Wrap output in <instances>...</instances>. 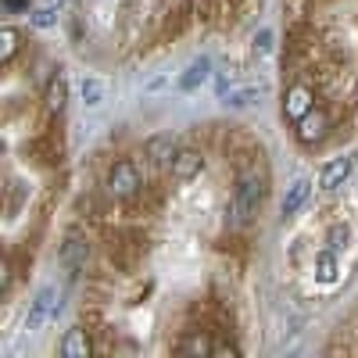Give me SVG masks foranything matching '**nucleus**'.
Instances as JSON below:
<instances>
[{
  "label": "nucleus",
  "mask_w": 358,
  "mask_h": 358,
  "mask_svg": "<svg viewBox=\"0 0 358 358\" xmlns=\"http://www.w3.org/2000/svg\"><path fill=\"white\" fill-rule=\"evenodd\" d=\"M262 204H265V176L258 172V165H244L236 172V183H233V197H229V215L233 226H251L262 215Z\"/></svg>",
  "instance_id": "1"
},
{
  "label": "nucleus",
  "mask_w": 358,
  "mask_h": 358,
  "mask_svg": "<svg viewBox=\"0 0 358 358\" xmlns=\"http://www.w3.org/2000/svg\"><path fill=\"white\" fill-rule=\"evenodd\" d=\"M143 187H147V179L136 158H115L104 172V194L111 201H136Z\"/></svg>",
  "instance_id": "2"
},
{
  "label": "nucleus",
  "mask_w": 358,
  "mask_h": 358,
  "mask_svg": "<svg viewBox=\"0 0 358 358\" xmlns=\"http://www.w3.org/2000/svg\"><path fill=\"white\" fill-rule=\"evenodd\" d=\"M330 133H334V115H330V108H322V104H315L301 122L294 126V140H297V147H305V151L322 147L326 140H330Z\"/></svg>",
  "instance_id": "3"
},
{
  "label": "nucleus",
  "mask_w": 358,
  "mask_h": 358,
  "mask_svg": "<svg viewBox=\"0 0 358 358\" xmlns=\"http://www.w3.org/2000/svg\"><path fill=\"white\" fill-rule=\"evenodd\" d=\"M204 165H208V158H204L201 147H194V143H179L165 172H169V179H172L176 187H187V183H194V179L204 172Z\"/></svg>",
  "instance_id": "4"
},
{
  "label": "nucleus",
  "mask_w": 358,
  "mask_h": 358,
  "mask_svg": "<svg viewBox=\"0 0 358 358\" xmlns=\"http://www.w3.org/2000/svg\"><path fill=\"white\" fill-rule=\"evenodd\" d=\"M312 108H315V90H312L308 83H294V86L283 90L280 115H283V122H287V126H297Z\"/></svg>",
  "instance_id": "5"
},
{
  "label": "nucleus",
  "mask_w": 358,
  "mask_h": 358,
  "mask_svg": "<svg viewBox=\"0 0 358 358\" xmlns=\"http://www.w3.org/2000/svg\"><path fill=\"white\" fill-rule=\"evenodd\" d=\"M57 312H62V294L57 287H40L33 305H29V315H25V330H40V326L54 322Z\"/></svg>",
  "instance_id": "6"
},
{
  "label": "nucleus",
  "mask_w": 358,
  "mask_h": 358,
  "mask_svg": "<svg viewBox=\"0 0 358 358\" xmlns=\"http://www.w3.org/2000/svg\"><path fill=\"white\" fill-rule=\"evenodd\" d=\"M351 176H355V158L351 155L330 158V162L322 165V172H319V190L322 194H337L341 187L351 183Z\"/></svg>",
  "instance_id": "7"
},
{
  "label": "nucleus",
  "mask_w": 358,
  "mask_h": 358,
  "mask_svg": "<svg viewBox=\"0 0 358 358\" xmlns=\"http://www.w3.org/2000/svg\"><path fill=\"white\" fill-rule=\"evenodd\" d=\"M176 147H179V140H176L172 133H151V136L143 140L140 155H143V162H147V165H155V169H169V162H172V155H176Z\"/></svg>",
  "instance_id": "8"
},
{
  "label": "nucleus",
  "mask_w": 358,
  "mask_h": 358,
  "mask_svg": "<svg viewBox=\"0 0 358 358\" xmlns=\"http://www.w3.org/2000/svg\"><path fill=\"white\" fill-rule=\"evenodd\" d=\"M62 265L69 268V273H79V268H86V262H90V236H83V233H69L65 236V244H62Z\"/></svg>",
  "instance_id": "9"
},
{
  "label": "nucleus",
  "mask_w": 358,
  "mask_h": 358,
  "mask_svg": "<svg viewBox=\"0 0 358 358\" xmlns=\"http://www.w3.org/2000/svg\"><path fill=\"white\" fill-rule=\"evenodd\" d=\"M312 273H315V283H322V287H334V283L341 280V273H344L341 251H334V248H322V251L315 255V262H312Z\"/></svg>",
  "instance_id": "10"
},
{
  "label": "nucleus",
  "mask_w": 358,
  "mask_h": 358,
  "mask_svg": "<svg viewBox=\"0 0 358 358\" xmlns=\"http://www.w3.org/2000/svg\"><path fill=\"white\" fill-rule=\"evenodd\" d=\"M208 79H215V62L208 54H201L187 65V72L179 76V90H183V94H194V90H201Z\"/></svg>",
  "instance_id": "11"
},
{
  "label": "nucleus",
  "mask_w": 358,
  "mask_h": 358,
  "mask_svg": "<svg viewBox=\"0 0 358 358\" xmlns=\"http://www.w3.org/2000/svg\"><path fill=\"white\" fill-rule=\"evenodd\" d=\"M312 179L308 176H297L294 183L287 187V194H283V204H280V212H283V219H294L297 212H301V208L308 204V197H312Z\"/></svg>",
  "instance_id": "12"
},
{
  "label": "nucleus",
  "mask_w": 358,
  "mask_h": 358,
  "mask_svg": "<svg viewBox=\"0 0 358 358\" xmlns=\"http://www.w3.org/2000/svg\"><path fill=\"white\" fill-rule=\"evenodd\" d=\"M57 351H62L65 358H90L94 355V341H90V334L83 330V326H72V330H65Z\"/></svg>",
  "instance_id": "13"
},
{
  "label": "nucleus",
  "mask_w": 358,
  "mask_h": 358,
  "mask_svg": "<svg viewBox=\"0 0 358 358\" xmlns=\"http://www.w3.org/2000/svg\"><path fill=\"white\" fill-rule=\"evenodd\" d=\"M179 355H190V358H204V355H215V337L208 330H190L183 334V341L176 344Z\"/></svg>",
  "instance_id": "14"
},
{
  "label": "nucleus",
  "mask_w": 358,
  "mask_h": 358,
  "mask_svg": "<svg viewBox=\"0 0 358 358\" xmlns=\"http://www.w3.org/2000/svg\"><path fill=\"white\" fill-rule=\"evenodd\" d=\"M65 101H69V79H65V72L57 69V76H50L47 79V90H43V111L47 115H57L65 108Z\"/></svg>",
  "instance_id": "15"
},
{
  "label": "nucleus",
  "mask_w": 358,
  "mask_h": 358,
  "mask_svg": "<svg viewBox=\"0 0 358 358\" xmlns=\"http://www.w3.org/2000/svg\"><path fill=\"white\" fill-rule=\"evenodd\" d=\"M22 43H25V36H22V29L18 25H4V29H0V65H15V57L22 54Z\"/></svg>",
  "instance_id": "16"
},
{
  "label": "nucleus",
  "mask_w": 358,
  "mask_h": 358,
  "mask_svg": "<svg viewBox=\"0 0 358 358\" xmlns=\"http://www.w3.org/2000/svg\"><path fill=\"white\" fill-rule=\"evenodd\" d=\"M258 94H262L258 86H241V90H229V94L222 97V104H226L229 111H248V108H255Z\"/></svg>",
  "instance_id": "17"
},
{
  "label": "nucleus",
  "mask_w": 358,
  "mask_h": 358,
  "mask_svg": "<svg viewBox=\"0 0 358 358\" xmlns=\"http://www.w3.org/2000/svg\"><path fill=\"white\" fill-rule=\"evenodd\" d=\"M104 94H108V90H104V83L97 76H86L83 86H79V97H83L86 108H101L104 104Z\"/></svg>",
  "instance_id": "18"
},
{
  "label": "nucleus",
  "mask_w": 358,
  "mask_h": 358,
  "mask_svg": "<svg viewBox=\"0 0 358 358\" xmlns=\"http://www.w3.org/2000/svg\"><path fill=\"white\" fill-rule=\"evenodd\" d=\"M322 244L334 248V251H348V244H351V226H348V222H334L330 229H326Z\"/></svg>",
  "instance_id": "19"
},
{
  "label": "nucleus",
  "mask_w": 358,
  "mask_h": 358,
  "mask_svg": "<svg viewBox=\"0 0 358 358\" xmlns=\"http://www.w3.org/2000/svg\"><path fill=\"white\" fill-rule=\"evenodd\" d=\"M57 22V4H43V8H36L33 15H29V25L33 29H50Z\"/></svg>",
  "instance_id": "20"
},
{
  "label": "nucleus",
  "mask_w": 358,
  "mask_h": 358,
  "mask_svg": "<svg viewBox=\"0 0 358 358\" xmlns=\"http://www.w3.org/2000/svg\"><path fill=\"white\" fill-rule=\"evenodd\" d=\"M273 40H276L273 29H258V33H255V54H268V50H273Z\"/></svg>",
  "instance_id": "21"
},
{
  "label": "nucleus",
  "mask_w": 358,
  "mask_h": 358,
  "mask_svg": "<svg viewBox=\"0 0 358 358\" xmlns=\"http://www.w3.org/2000/svg\"><path fill=\"white\" fill-rule=\"evenodd\" d=\"M233 86H236V76H233V72H215V97H219V101L229 94Z\"/></svg>",
  "instance_id": "22"
},
{
  "label": "nucleus",
  "mask_w": 358,
  "mask_h": 358,
  "mask_svg": "<svg viewBox=\"0 0 358 358\" xmlns=\"http://www.w3.org/2000/svg\"><path fill=\"white\" fill-rule=\"evenodd\" d=\"M215 355H244V348L241 344H236V341H215Z\"/></svg>",
  "instance_id": "23"
},
{
  "label": "nucleus",
  "mask_w": 358,
  "mask_h": 358,
  "mask_svg": "<svg viewBox=\"0 0 358 358\" xmlns=\"http://www.w3.org/2000/svg\"><path fill=\"white\" fill-rule=\"evenodd\" d=\"M8 11H18V8H29V0H4Z\"/></svg>",
  "instance_id": "24"
}]
</instances>
